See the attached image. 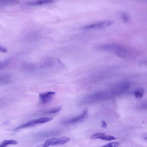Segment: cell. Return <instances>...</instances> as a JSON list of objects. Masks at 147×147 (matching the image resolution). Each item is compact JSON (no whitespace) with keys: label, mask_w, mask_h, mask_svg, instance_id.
<instances>
[{"label":"cell","mask_w":147,"mask_h":147,"mask_svg":"<svg viewBox=\"0 0 147 147\" xmlns=\"http://www.w3.org/2000/svg\"><path fill=\"white\" fill-rule=\"evenodd\" d=\"M18 144L17 141L15 140L9 139L5 140L0 144V147H6L9 145H15Z\"/></svg>","instance_id":"obj_10"},{"label":"cell","mask_w":147,"mask_h":147,"mask_svg":"<svg viewBox=\"0 0 147 147\" xmlns=\"http://www.w3.org/2000/svg\"><path fill=\"white\" fill-rule=\"evenodd\" d=\"M144 93V89L143 88H139L135 91L134 95L136 98L139 99L142 97Z\"/></svg>","instance_id":"obj_11"},{"label":"cell","mask_w":147,"mask_h":147,"mask_svg":"<svg viewBox=\"0 0 147 147\" xmlns=\"http://www.w3.org/2000/svg\"><path fill=\"white\" fill-rule=\"evenodd\" d=\"M9 62V60L7 59H5L3 61H0V69L4 67L7 65Z\"/></svg>","instance_id":"obj_14"},{"label":"cell","mask_w":147,"mask_h":147,"mask_svg":"<svg viewBox=\"0 0 147 147\" xmlns=\"http://www.w3.org/2000/svg\"><path fill=\"white\" fill-rule=\"evenodd\" d=\"M121 17L123 21L125 23H128L130 21V17L126 13H123L121 14Z\"/></svg>","instance_id":"obj_12"},{"label":"cell","mask_w":147,"mask_h":147,"mask_svg":"<svg viewBox=\"0 0 147 147\" xmlns=\"http://www.w3.org/2000/svg\"><path fill=\"white\" fill-rule=\"evenodd\" d=\"M53 119V117H46L30 120L18 126L14 129V130H18L23 128L44 123L51 121Z\"/></svg>","instance_id":"obj_2"},{"label":"cell","mask_w":147,"mask_h":147,"mask_svg":"<svg viewBox=\"0 0 147 147\" xmlns=\"http://www.w3.org/2000/svg\"><path fill=\"white\" fill-rule=\"evenodd\" d=\"M54 1V0H35L29 1L27 4L30 6H38L52 3Z\"/></svg>","instance_id":"obj_8"},{"label":"cell","mask_w":147,"mask_h":147,"mask_svg":"<svg viewBox=\"0 0 147 147\" xmlns=\"http://www.w3.org/2000/svg\"><path fill=\"white\" fill-rule=\"evenodd\" d=\"M99 49L114 54L123 58H129L134 55L133 49L122 45L115 43L105 44L101 45Z\"/></svg>","instance_id":"obj_1"},{"label":"cell","mask_w":147,"mask_h":147,"mask_svg":"<svg viewBox=\"0 0 147 147\" xmlns=\"http://www.w3.org/2000/svg\"><path fill=\"white\" fill-rule=\"evenodd\" d=\"M61 107L59 106L53 108L44 112L43 114L44 115L51 114L57 113L61 109Z\"/></svg>","instance_id":"obj_9"},{"label":"cell","mask_w":147,"mask_h":147,"mask_svg":"<svg viewBox=\"0 0 147 147\" xmlns=\"http://www.w3.org/2000/svg\"><path fill=\"white\" fill-rule=\"evenodd\" d=\"M87 112V110L86 109L79 115L65 120L63 121V123L65 125H69L79 123L85 118Z\"/></svg>","instance_id":"obj_5"},{"label":"cell","mask_w":147,"mask_h":147,"mask_svg":"<svg viewBox=\"0 0 147 147\" xmlns=\"http://www.w3.org/2000/svg\"><path fill=\"white\" fill-rule=\"evenodd\" d=\"M119 145L120 144L118 142H114L108 143L102 146L106 147H116L119 146Z\"/></svg>","instance_id":"obj_13"},{"label":"cell","mask_w":147,"mask_h":147,"mask_svg":"<svg viewBox=\"0 0 147 147\" xmlns=\"http://www.w3.org/2000/svg\"><path fill=\"white\" fill-rule=\"evenodd\" d=\"M113 22L111 20L100 21L92 23L84 26V29H91L103 28L109 26L112 24Z\"/></svg>","instance_id":"obj_4"},{"label":"cell","mask_w":147,"mask_h":147,"mask_svg":"<svg viewBox=\"0 0 147 147\" xmlns=\"http://www.w3.org/2000/svg\"><path fill=\"white\" fill-rule=\"evenodd\" d=\"M90 138L92 139H100L104 140L111 141L115 140L116 138L113 136L106 135L104 133H98L92 135Z\"/></svg>","instance_id":"obj_7"},{"label":"cell","mask_w":147,"mask_h":147,"mask_svg":"<svg viewBox=\"0 0 147 147\" xmlns=\"http://www.w3.org/2000/svg\"><path fill=\"white\" fill-rule=\"evenodd\" d=\"M54 92L49 91L40 93L39 97L41 102L42 104H46L50 102L55 95Z\"/></svg>","instance_id":"obj_6"},{"label":"cell","mask_w":147,"mask_h":147,"mask_svg":"<svg viewBox=\"0 0 147 147\" xmlns=\"http://www.w3.org/2000/svg\"><path fill=\"white\" fill-rule=\"evenodd\" d=\"M70 140V139L67 137L52 138L46 140L43 146L47 147L58 145H63L68 142Z\"/></svg>","instance_id":"obj_3"},{"label":"cell","mask_w":147,"mask_h":147,"mask_svg":"<svg viewBox=\"0 0 147 147\" xmlns=\"http://www.w3.org/2000/svg\"><path fill=\"white\" fill-rule=\"evenodd\" d=\"M15 0H0V3H7L14 1Z\"/></svg>","instance_id":"obj_16"},{"label":"cell","mask_w":147,"mask_h":147,"mask_svg":"<svg viewBox=\"0 0 147 147\" xmlns=\"http://www.w3.org/2000/svg\"><path fill=\"white\" fill-rule=\"evenodd\" d=\"M0 52L5 53L7 52V50L5 47L0 45Z\"/></svg>","instance_id":"obj_15"},{"label":"cell","mask_w":147,"mask_h":147,"mask_svg":"<svg viewBox=\"0 0 147 147\" xmlns=\"http://www.w3.org/2000/svg\"><path fill=\"white\" fill-rule=\"evenodd\" d=\"M107 126V124L106 122L104 121H102V126L103 128L106 127Z\"/></svg>","instance_id":"obj_17"}]
</instances>
